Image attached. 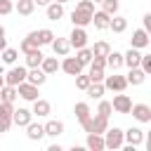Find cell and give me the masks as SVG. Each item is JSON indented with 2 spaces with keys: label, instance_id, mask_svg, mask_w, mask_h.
Segmentation results:
<instances>
[{
  "label": "cell",
  "instance_id": "6da1fadb",
  "mask_svg": "<svg viewBox=\"0 0 151 151\" xmlns=\"http://www.w3.org/2000/svg\"><path fill=\"white\" fill-rule=\"evenodd\" d=\"M125 144V139H123V130L120 127H106L104 130V149H111V151H118L120 146Z\"/></svg>",
  "mask_w": 151,
  "mask_h": 151
},
{
  "label": "cell",
  "instance_id": "7a4b0ae2",
  "mask_svg": "<svg viewBox=\"0 0 151 151\" xmlns=\"http://www.w3.org/2000/svg\"><path fill=\"white\" fill-rule=\"evenodd\" d=\"M83 130L85 132H97V134H104V130L109 127V118H104V116H90V118H85L83 123Z\"/></svg>",
  "mask_w": 151,
  "mask_h": 151
},
{
  "label": "cell",
  "instance_id": "3957f363",
  "mask_svg": "<svg viewBox=\"0 0 151 151\" xmlns=\"http://www.w3.org/2000/svg\"><path fill=\"white\" fill-rule=\"evenodd\" d=\"M101 83H104V87L111 90V92H125V87H127L125 76H120V73H116V71H113V76H104Z\"/></svg>",
  "mask_w": 151,
  "mask_h": 151
},
{
  "label": "cell",
  "instance_id": "277c9868",
  "mask_svg": "<svg viewBox=\"0 0 151 151\" xmlns=\"http://www.w3.org/2000/svg\"><path fill=\"white\" fill-rule=\"evenodd\" d=\"M26 73H28V68H26V66H17V64H12V68L5 73V83L17 87L19 83H24V80H26Z\"/></svg>",
  "mask_w": 151,
  "mask_h": 151
},
{
  "label": "cell",
  "instance_id": "5b68a950",
  "mask_svg": "<svg viewBox=\"0 0 151 151\" xmlns=\"http://www.w3.org/2000/svg\"><path fill=\"white\" fill-rule=\"evenodd\" d=\"M38 85H33V83H28V80H24V83H19L17 85V97H21L24 101H35L38 99Z\"/></svg>",
  "mask_w": 151,
  "mask_h": 151
},
{
  "label": "cell",
  "instance_id": "8992f818",
  "mask_svg": "<svg viewBox=\"0 0 151 151\" xmlns=\"http://www.w3.org/2000/svg\"><path fill=\"white\" fill-rule=\"evenodd\" d=\"M68 45H71L73 50L85 47V45H87V31H85L83 26H73V31L68 33Z\"/></svg>",
  "mask_w": 151,
  "mask_h": 151
},
{
  "label": "cell",
  "instance_id": "52a82bcc",
  "mask_svg": "<svg viewBox=\"0 0 151 151\" xmlns=\"http://www.w3.org/2000/svg\"><path fill=\"white\" fill-rule=\"evenodd\" d=\"M130 106H132V99H130L127 94H123V92H118V94L113 97V101H111V109H113L116 113H120V116L130 113Z\"/></svg>",
  "mask_w": 151,
  "mask_h": 151
},
{
  "label": "cell",
  "instance_id": "ba28073f",
  "mask_svg": "<svg viewBox=\"0 0 151 151\" xmlns=\"http://www.w3.org/2000/svg\"><path fill=\"white\" fill-rule=\"evenodd\" d=\"M31 120H33V113H31V109H26V106H19V109H14V113H12V125H17V127H26Z\"/></svg>",
  "mask_w": 151,
  "mask_h": 151
},
{
  "label": "cell",
  "instance_id": "9c48e42d",
  "mask_svg": "<svg viewBox=\"0 0 151 151\" xmlns=\"http://www.w3.org/2000/svg\"><path fill=\"white\" fill-rule=\"evenodd\" d=\"M123 139H125L127 144H132V146H142V144H144V130L137 127V125H132V127L123 130Z\"/></svg>",
  "mask_w": 151,
  "mask_h": 151
},
{
  "label": "cell",
  "instance_id": "30bf717a",
  "mask_svg": "<svg viewBox=\"0 0 151 151\" xmlns=\"http://www.w3.org/2000/svg\"><path fill=\"white\" fill-rule=\"evenodd\" d=\"M130 113L139 123H151V106L149 104H132L130 106Z\"/></svg>",
  "mask_w": 151,
  "mask_h": 151
},
{
  "label": "cell",
  "instance_id": "8fae6325",
  "mask_svg": "<svg viewBox=\"0 0 151 151\" xmlns=\"http://www.w3.org/2000/svg\"><path fill=\"white\" fill-rule=\"evenodd\" d=\"M59 68L64 71V73H68V76H78L80 71H83V64L76 59V57H64V61H59Z\"/></svg>",
  "mask_w": 151,
  "mask_h": 151
},
{
  "label": "cell",
  "instance_id": "7c38bea8",
  "mask_svg": "<svg viewBox=\"0 0 151 151\" xmlns=\"http://www.w3.org/2000/svg\"><path fill=\"white\" fill-rule=\"evenodd\" d=\"M71 24L73 26H90L92 24V12H85V9H80V7H76L73 12H71Z\"/></svg>",
  "mask_w": 151,
  "mask_h": 151
},
{
  "label": "cell",
  "instance_id": "4fadbf2b",
  "mask_svg": "<svg viewBox=\"0 0 151 151\" xmlns=\"http://www.w3.org/2000/svg\"><path fill=\"white\" fill-rule=\"evenodd\" d=\"M149 42H151V38L144 28H137L130 38V47H134V50H144V47H149Z\"/></svg>",
  "mask_w": 151,
  "mask_h": 151
},
{
  "label": "cell",
  "instance_id": "5bb4252c",
  "mask_svg": "<svg viewBox=\"0 0 151 151\" xmlns=\"http://www.w3.org/2000/svg\"><path fill=\"white\" fill-rule=\"evenodd\" d=\"M33 104V109H31V113L33 116H38V118H47L50 113H52V104L47 101V99H35V101H31Z\"/></svg>",
  "mask_w": 151,
  "mask_h": 151
},
{
  "label": "cell",
  "instance_id": "9a60e30c",
  "mask_svg": "<svg viewBox=\"0 0 151 151\" xmlns=\"http://www.w3.org/2000/svg\"><path fill=\"white\" fill-rule=\"evenodd\" d=\"M26 80L40 87V85H45V80H47V73H45L40 66H31V68H28V73H26Z\"/></svg>",
  "mask_w": 151,
  "mask_h": 151
},
{
  "label": "cell",
  "instance_id": "2e32d148",
  "mask_svg": "<svg viewBox=\"0 0 151 151\" xmlns=\"http://www.w3.org/2000/svg\"><path fill=\"white\" fill-rule=\"evenodd\" d=\"M42 127H45V137L57 139V137H61V134H64V123H61V120H54V118H52V120H47Z\"/></svg>",
  "mask_w": 151,
  "mask_h": 151
},
{
  "label": "cell",
  "instance_id": "e0dca14e",
  "mask_svg": "<svg viewBox=\"0 0 151 151\" xmlns=\"http://www.w3.org/2000/svg\"><path fill=\"white\" fill-rule=\"evenodd\" d=\"M50 45H52V50H54V54H57V57H66V54L71 52V45H68V38H57V35H54Z\"/></svg>",
  "mask_w": 151,
  "mask_h": 151
},
{
  "label": "cell",
  "instance_id": "ac0fdd59",
  "mask_svg": "<svg viewBox=\"0 0 151 151\" xmlns=\"http://www.w3.org/2000/svg\"><path fill=\"white\" fill-rule=\"evenodd\" d=\"M26 137L31 139V142H40L42 137H45V127H42V123H28L26 125Z\"/></svg>",
  "mask_w": 151,
  "mask_h": 151
},
{
  "label": "cell",
  "instance_id": "d6986e66",
  "mask_svg": "<svg viewBox=\"0 0 151 151\" xmlns=\"http://www.w3.org/2000/svg\"><path fill=\"white\" fill-rule=\"evenodd\" d=\"M14 12L19 17H31L35 12V2L33 0H14Z\"/></svg>",
  "mask_w": 151,
  "mask_h": 151
},
{
  "label": "cell",
  "instance_id": "ffe728a7",
  "mask_svg": "<svg viewBox=\"0 0 151 151\" xmlns=\"http://www.w3.org/2000/svg\"><path fill=\"white\" fill-rule=\"evenodd\" d=\"M45 14H47V19H50V21H59V19L64 17V5L52 0L50 5H45Z\"/></svg>",
  "mask_w": 151,
  "mask_h": 151
},
{
  "label": "cell",
  "instance_id": "44dd1931",
  "mask_svg": "<svg viewBox=\"0 0 151 151\" xmlns=\"http://www.w3.org/2000/svg\"><path fill=\"white\" fill-rule=\"evenodd\" d=\"M109 31H113V33H125V31H127V17L113 14L111 21H109Z\"/></svg>",
  "mask_w": 151,
  "mask_h": 151
},
{
  "label": "cell",
  "instance_id": "7402d4cb",
  "mask_svg": "<svg viewBox=\"0 0 151 151\" xmlns=\"http://www.w3.org/2000/svg\"><path fill=\"white\" fill-rule=\"evenodd\" d=\"M139 59H142V52L134 50V47H130L127 52H123V66H127V68L139 66Z\"/></svg>",
  "mask_w": 151,
  "mask_h": 151
},
{
  "label": "cell",
  "instance_id": "603a6c76",
  "mask_svg": "<svg viewBox=\"0 0 151 151\" xmlns=\"http://www.w3.org/2000/svg\"><path fill=\"white\" fill-rule=\"evenodd\" d=\"M85 146H87L90 151H104V134H97V132H87Z\"/></svg>",
  "mask_w": 151,
  "mask_h": 151
},
{
  "label": "cell",
  "instance_id": "cb8c5ba5",
  "mask_svg": "<svg viewBox=\"0 0 151 151\" xmlns=\"http://www.w3.org/2000/svg\"><path fill=\"white\" fill-rule=\"evenodd\" d=\"M109 21H111V17H109L104 9H97V12H92V24H94V28H99V31H106V28H109Z\"/></svg>",
  "mask_w": 151,
  "mask_h": 151
},
{
  "label": "cell",
  "instance_id": "d4e9b609",
  "mask_svg": "<svg viewBox=\"0 0 151 151\" xmlns=\"http://www.w3.org/2000/svg\"><path fill=\"white\" fill-rule=\"evenodd\" d=\"M106 68H111V71H118L120 66H123V52H116V50H111L106 57Z\"/></svg>",
  "mask_w": 151,
  "mask_h": 151
},
{
  "label": "cell",
  "instance_id": "484cf974",
  "mask_svg": "<svg viewBox=\"0 0 151 151\" xmlns=\"http://www.w3.org/2000/svg\"><path fill=\"white\" fill-rule=\"evenodd\" d=\"M125 80H127V85H142V83L146 80V73H144L139 66H134V68H130V71H127Z\"/></svg>",
  "mask_w": 151,
  "mask_h": 151
},
{
  "label": "cell",
  "instance_id": "4316f807",
  "mask_svg": "<svg viewBox=\"0 0 151 151\" xmlns=\"http://www.w3.org/2000/svg\"><path fill=\"white\" fill-rule=\"evenodd\" d=\"M38 47H40V45H38V40H35V31H31V33L19 42V50H21L24 54H26V52H31V50H38Z\"/></svg>",
  "mask_w": 151,
  "mask_h": 151
},
{
  "label": "cell",
  "instance_id": "83f0119b",
  "mask_svg": "<svg viewBox=\"0 0 151 151\" xmlns=\"http://www.w3.org/2000/svg\"><path fill=\"white\" fill-rule=\"evenodd\" d=\"M40 68H42L47 76L57 73V71H59V61H57V54H54V57H42V61H40Z\"/></svg>",
  "mask_w": 151,
  "mask_h": 151
},
{
  "label": "cell",
  "instance_id": "f1b7e54d",
  "mask_svg": "<svg viewBox=\"0 0 151 151\" xmlns=\"http://www.w3.org/2000/svg\"><path fill=\"white\" fill-rule=\"evenodd\" d=\"M73 113H76L78 123H83L85 118H90V116H92V111H90V104H87V101H78V104L73 106Z\"/></svg>",
  "mask_w": 151,
  "mask_h": 151
},
{
  "label": "cell",
  "instance_id": "f546056e",
  "mask_svg": "<svg viewBox=\"0 0 151 151\" xmlns=\"http://www.w3.org/2000/svg\"><path fill=\"white\" fill-rule=\"evenodd\" d=\"M90 50H92V57H106V54L111 52V45H109L106 40H97Z\"/></svg>",
  "mask_w": 151,
  "mask_h": 151
},
{
  "label": "cell",
  "instance_id": "4dcf8cb0",
  "mask_svg": "<svg viewBox=\"0 0 151 151\" xmlns=\"http://www.w3.org/2000/svg\"><path fill=\"white\" fill-rule=\"evenodd\" d=\"M42 52H40V47L38 50H31V52H26V68H31V66H40V61H42Z\"/></svg>",
  "mask_w": 151,
  "mask_h": 151
},
{
  "label": "cell",
  "instance_id": "1f68e13d",
  "mask_svg": "<svg viewBox=\"0 0 151 151\" xmlns=\"http://www.w3.org/2000/svg\"><path fill=\"white\" fill-rule=\"evenodd\" d=\"M85 92H87L92 99H101V97H104V92H106V87H104V83L99 80V83H90Z\"/></svg>",
  "mask_w": 151,
  "mask_h": 151
},
{
  "label": "cell",
  "instance_id": "d6a6232c",
  "mask_svg": "<svg viewBox=\"0 0 151 151\" xmlns=\"http://www.w3.org/2000/svg\"><path fill=\"white\" fill-rule=\"evenodd\" d=\"M17 59H19V52L14 50V47H5L2 52H0V61H5V64H17Z\"/></svg>",
  "mask_w": 151,
  "mask_h": 151
},
{
  "label": "cell",
  "instance_id": "836d02e7",
  "mask_svg": "<svg viewBox=\"0 0 151 151\" xmlns=\"http://www.w3.org/2000/svg\"><path fill=\"white\" fill-rule=\"evenodd\" d=\"M0 99H2V101H12V104H14V99H17V87L5 83V85L0 87Z\"/></svg>",
  "mask_w": 151,
  "mask_h": 151
},
{
  "label": "cell",
  "instance_id": "e575fe53",
  "mask_svg": "<svg viewBox=\"0 0 151 151\" xmlns=\"http://www.w3.org/2000/svg\"><path fill=\"white\" fill-rule=\"evenodd\" d=\"M52 38H54V33H52L50 28H40V31H35V40H38L40 47H42V45H50Z\"/></svg>",
  "mask_w": 151,
  "mask_h": 151
},
{
  "label": "cell",
  "instance_id": "d590c367",
  "mask_svg": "<svg viewBox=\"0 0 151 151\" xmlns=\"http://www.w3.org/2000/svg\"><path fill=\"white\" fill-rule=\"evenodd\" d=\"M76 59H78V61L83 64V68H85V66L92 61V50H90L87 45H85V47H80V50H76Z\"/></svg>",
  "mask_w": 151,
  "mask_h": 151
},
{
  "label": "cell",
  "instance_id": "8d00e7d4",
  "mask_svg": "<svg viewBox=\"0 0 151 151\" xmlns=\"http://www.w3.org/2000/svg\"><path fill=\"white\" fill-rule=\"evenodd\" d=\"M99 5H101V9H104L109 17L118 14V9H120V0H101Z\"/></svg>",
  "mask_w": 151,
  "mask_h": 151
},
{
  "label": "cell",
  "instance_id": "74e56055",
  "mask_svg": "<svg viewBox=\"0 0 151 151\" xmlns=\"http://www.w3.org/2000/svg\"><path fill=\"white\" fill-rule=\"evenodd\" d=\"M12 113H14V104L12 101H0V118L12 120Z\"/></svg>",
  "mask_w": 151,
  "mask_h": 151
},
{
  "label": "cell",
  "instance_id": "f35d334b",
  "mask_svg": "<svg viewBox=\"0 0 151 151\" xmlns=\"http://www.w3.org/2000/svg\"><path fill=\"white\" fill-rule=\"evenodd\" d=\"M90 83H92V80H90V76H87V73H83V71H80V73L76 76V87H78V90H83V92H85Z\"/></svg>",
  "mask_w": 151,
  "mask_h": 151
},
{
  "label": "cell",
  "instance_id": "ab89813d",
  "mask_svg": "<svg viewBox=\"0 0 151 151\" xmlns=\"http://www.w3.org/2000/svg\"><path fill=\"white\" fill-rule=\"evenodd\" d=\"M111 111H113V109H111V101L101 99V101H99V109H97V113H99V116H104V118H111Z\"/></svg>",
  "mask_w": 151,
  "mask_h": 151
},
{
  "label": "cell",
  "instance_id": "60d3db41",
  "mask_svg": "<svg viewBox=\"0 0 151 151\" xmlns=\"http://www.w3.org/2000/svg\"><path fill=\"white\" fill-rule=\"evenodd\" d=\"M139 68L149 76L151 73V54H142V59H139Z\"/></svg>",
  "mask_w": 151,
  "mask_h": 151
},
{
  "label": "cell",
  "instance_id": "b9f144b4",
  "mask_svg": "<svg viewBox=\"0 0 151 151\" xmlns=\"http://www.w3.org/2000/svg\"><path fill=\"white\" fill-rule=\"evenodd\" d=\"M12 12H14V2H12V0H0V14L7 17V14H12Z\"/></svg>",
  "mask_w": 151,
  "mask_h": 151
},
{
  "label": "cell",
  "instance_id": "7bdbcfd3",
  "mask_svg": "<svg viewBox=\"0 0 151 151\" xmlns=\"http://www.w3.org/2000/svg\"><path fill=\"white\" fill-rule=\"evenodd\" d=\"M76 7H80V9H85V12H94V2H92V0H78Z\"/></svg>",
  "mask_w": 151,
  "mask_h": 151
},
{
  "label": "cell",
  "instance_id": "ee69618b",
  "mask_svg": "<svg viewBox=\"0 0 151 151\" xmlns=\"http://www.w3.org/2000/svg\"><path fill=\"white\" fill-rule=\"evenodd\" d=\"M142 24H144V26H142V28H144V31H146V33H151V14H149V12H146V14H144V17H142Z\"/></svg>",
  "mask_w": 151,
  "mask_h": 151
},
{
  "label": "cell",
  "instance_id": "f6af8a7d",
  "mask_svg": "<svg viewBox=\"0 0 151 151\" xmlns=\"http://www.w3.org/2000/svg\"><path fill=\"white\" fill-rule=\"evenodd\" d=\"M9 127H12V120H5V118H0V134H5Z\"/></svg>",
  "mask_w": 151,
  "mask_h": 151
},
{
  "label": "cell",
  "instance_id": "bcb514c9",
  "mask_svg": "<svg viewBox=\"0 0 151 151\" xmlns=\"http://www.w3.org/2000/svg\"><path fill=\"white\" fill-rule=\"evenodd\" d=\"M5 47H7V38H5V35H0V52H2Z\"/></svg>",
  "mask_w": 151,
  "mask_h": 151
},
{
  "label": "cell",
  "instance_id": "7dc6e473",
  "mask_svg": "<svg viewBox=\"0 0 151 151\" xmlns=\"http://www.w3.org/2000/svg\"><path fill=\"white\" fill-rule=\"evenodd\" d=\"M33 2H35V5H38V7H45V5H50V2H52V0H33Z\"/></svg>",
  "mask_w": 151,
  "mask_h": 151
},
{
  "label": "cell",
  "instance_id": "c3c4849f",
  "mask_svg": "<svg viewBox=\"0 0 151 151\" xmlns=\"http://www.w3.org/2000/svg\"><path fill=\"white\" fill-rule=\"evenodd\" d=\"M47 151H61V146H59V144H50V146H47Z\"/></svg>",
  "mask_w": 151,
  "mask_h": 151
},
{
  "label": "cell",
  "instance_id": "681fc988",
  "mask_svg": "<svg viewBox=\"0 0 151 151\" xmlns=\"http://www.w3.org/2000/svg\"><path fill=\"white\" fill-rule=\"evenodd\" d=\"M2 85H5V71L0 68V87H2Z\"/></svg>",
  "mask_w": 151,
  "mask_h": 151
},
{
  "label": "cell",
  "instance_id": "f907efd6",
  "mask_svg": "<svg viewBox=\"0 0 151 151\" xmlns=\"http://www.w3.org/2000/svg\"><path fill=\"white\" fill-rule=\"evenodd\" d=\"M0 35H5V26L2 24H0Z\"/></svg>",
  "mask_w": 151,
  "mask_h": 151
},
{
  "label": "cell",
  "instance_id": "816d5d0a",
  "mask_svg": "<svg viewBox=\"0 0 151 151\" xmlns=\"http://www.w3.org/2000/svg\"><path fill=\"white\" fill-rule=\"evenodd\" d=\"M54 2H61V5H66V2H68V0H54Z\"/></svg>",
  "mask_w": 151,
  "mask_h": 151
},
{
  "label": "cell",
  "instance_id": "f5cc1de1",
  "mask_svg": "<svg viewBox=\"0 0 151 151\" xmlns=\"http://www.w3.org/2000/svg\"><path fill=\"white\" fill-rule=\"evenodd\" d=\"M92 2H101V0H92Z\"/></svg>",
  "mask_w": 151,
  "mask_h": 151
},
{
  "label": "cell",
  "instance_id": "db71d44e",
  "mask_svg": "<svg viewBox=\"0 0 151 151\" xmlns=\"http://www.w3.org/2000/svg\"><path fill=\"white\" fill-rule=\"evenodd\" d=\"M12 2H14V0H12Z\"/></svg>",
  "mask_w": 151,
  "mask_h": 151
},
{
  "label": "cell",
  "instance_id": "11a10c76",
  "mask_svg": "<svg viewBox=\"0 0 151 151\" xmlns=\"http://www.w3.org/2000/svg\"><path fill=\"white\" fill-rule=\"evenodd\" d=\"M0 101H2V99H0Z\"/></svg>",
  "mask_w": 151,
  "mask_h": 151
}]
</instances>
